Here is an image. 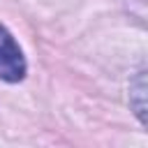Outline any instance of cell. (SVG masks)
Returning <instances> with one entry per match:
<instances>
[{
	"label": "cell",
	"mask_w": 148,
	"mask_h": 148,
	"mask_svg": "<svg viewBox=\"0 0 148 148\" xmlns=\"http://www.w3.org/2000/svg\"><path fill=\"white\" fill-rule=\"evenodd\" d=\"M25 74V60L14 37L0 25V79L21 81Z\"/></svg>",
	"instance_id": "cell-1"
}]
</instances>
